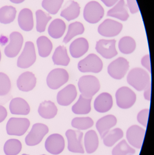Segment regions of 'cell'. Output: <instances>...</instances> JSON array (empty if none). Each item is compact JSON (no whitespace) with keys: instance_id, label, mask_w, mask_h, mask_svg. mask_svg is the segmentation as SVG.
I'll return each mask as SVG.
<instances>
[{"instance_id":"1","label":"cell","mask_w":154,"mask_h":155,"mask_svg":"<svg viewBox=\"0 0 154 155\" xmlns=\"http://www.w3.org/2000/svg\"><path fill=\"white\" fill-rule=\"evenodd\" d=\"M127 81L129 84L138 91L144 90L151 82L148 73L141 68L132 69L127 75Z\"/></svg>"},{"instance_id":"2","label":"cell","mask_w":154,"mask_h":155,"mask_svg":"<svg viewBox=\"0 0 154 155\" xmlns=\"http://www.w3.org/2000/svg\"><path fill=\"white\" fill-rule=\"evenodd\" d=\"M78 86L81 94L87 98H92L101 87L98 78L93 75H85L80 78Z\"/></svg>"},{"instance_id":"3","label":"cell","mask_w":154,"mask_h":155,"mask_svg":"<svg viewBox=\"0 0 154 155\" xmlns=\"http://www.w3.org/2000/svg\"><path fill=\"white\" fill-rule=\"evenodd\" d=\"M103 62L102 60L94 54H89L78 64L79 71L82 73H100L102 70Z\"/></svg>"},{"instance_id":"4","label":"cell","mask_w":154,"mask_h":155,"mask_svg":"<svg viewBox=\"0 0 154 155\" xmlns=\"http://www.w3.org/2000/svg\"><path fill=\"white\" fill-rule=\"evenodd\" d=\"M103 7L96 1H91L86 4L83 12L85 20L91 24L100 21L104 15Z\"/></svg>"},{"instance_id":"5","label":"cell","mask_w":154,"mask_h":155,"mask_svg":"<svg viewBox=\"0 0 154 155\" xmlns=\"http://www.w3.org/2000/svg\"><path fill=\"white\" fill-rule=\"evenodd\" d=\"M116 104L120 108L128 109L134 104L136 100L135 93L127 87H120L116 93Z\"/></svg>"},{"instance_id":"6","label":"cell","mask_w":154,"mask_h":155,"mask_svg":"<svg viewBox=\"0 0 154 155\" xmlns=\"http://www.w3.org/2000/svg\"><path fill=\"white\" fill-rule=\"evenodd\" d=\"M30 125V121L27 118L12 117L6 124V132L9 135L22 136L25 134Z\"/></svg>"},{"instance_id":"7","label":"cell","mask_w":154,"mask_h":155,"mask_svg":"<svg viewBox=\"0 0 154 155\" xmlns=\"http://www.w3.org/2000/svg\"><path fill=\"white\" fill-rule=\"evenodd\" d=\"M36 54L33 43L26 42L23 51L18 58L17 65L19 68L26 69L34 64L36 61Z\"/></svg>"},{"instance_id":"8","label":"cell","mask_w":154,"mask_h":155,"mask_svg":"<svg viewBox=\"0 0 154 155\" xmlns=\"http://www.w3.org/2000/svg\"><path fill=\"white\" fill-rule=\"evenodd\" d=\"M48 132L49 128L46 125L41 123L34 124L25 137V143L29 146L39 144Z\"/></svg>"},{"instance_id":"9","label":"cell","mask_w":154,"mask_h":155,"mask_svg":"<svg viewBox=\"0 0 154 155\" xmlns=\"http://www.w3.org/2000/svg\"><path fill=\"white\" fill-rule=\"evenodd\" d=\"M69 78V74L66 70L57 68L50 72L46 78V83L50 88L55 90L66 84Z\"/></svg>"},{"instance_id":"10","label":"cell","mask_w":154,"mask_h":155,"mask_svg":"<svg viewBox=\"0 0 154 155\" xmlns=\"http://www.w3.org/2000/svg\"><path fill=\"white\" fill-rule=\"evenodd\" d=\"M129 69V63L123 57H119L108 65L107 71L111 77L116 79L124 77Z\"/></svg>"},{"instance_id":"11","label":"cell","mask_w":154,"mask_h":155,"mask_svg":"<svg viewBox=\"0 0 154 155\" xmlns=\"http://www.w3.org/2000/svg\"><path fill=\"white\" fill-rule=\"evenodd\" d=\"M122 28L123 25L121 23L112 19H107L100 25L98 32L104 37H115L121 33Z\"/></svg>"},{"instance_id":"12","label":"cell","mask_w":154,"mask_h":155,"mask_svg":"<svg viewBox=\"0 0 154 155\" xmlns=\"http://www.w3.org/2000/svg\"><path fill=\"white\" fill-rule=\"evenodd\" d=\"M68 140V149L72 153H84V150L82 145L83 133L78 130L69 129L65 133Z\"/></svg>"},{"instance_id":"13","label":"cell","mask_w":154,"mask_h":155,"mask_svg":"<svg viewBox=\"0 0 154 155\" xmlns=\"http://www.w3.org/2000/svg\"><path fill=\"white\" fill-rule=\"evenodd\" d=\"M10 40L9 44L5 48V54L9 58H14L18 55L22 49L23 37L20 33L15 31L10 34Z\"/></svg>"},{"instance_id":"14","label":"cell","mask_w":154,"mask_h":155,"mask_svg":"<svg viewBox=\"0 0 154 155\" xmlns=\"http://www.w3.org/2000/svg\"><path fill=\"white\" fill-rule=\"evenodd\" d=\"M115 40H102L97 41L95 45L96 51L103 58L111 59L118 54L116 47Z\"/></svg>"},{"instance_id":"15","label":"cell","mask_w":154,"mask_h":155,"mask_svg":"<svg viewBox=\"0 0 154 155\" xmlns=\"http://www.w3.org/2000/svg\"><path fill=\"white\" fill-rule=\"evenodd\" d=\"M45 147L47 152L52 154H60L65 148V140L59 134H52L45 140Z\"/></svg>"},{"instance_id":"16","label":"cell","mask_w":154,"mask_h":155,"mask_svg":"<svg viewBox=\"0 0 154 155\" xmlns=\"http://www.w3.org/2000/svg\"><path fill=\"white\" fill-rule=\"evenodd\" d=\"M145 134V130L139 126L133 125L127 130L126 138L131 145L140 149L142 146Z\"/></svg>"},{"instance_id":"17","label":"cell","mask_w":154,"mask_h":155,"mask_svg":"<svg viewBox=\"0 0 154 155\" xmlns=\"http://www.w3.org/2000/svg\"><path fill=\"white\" fill-rule=\"evenodd\" d=\"M77 95L75 86L70 84L58 92L57 95V103L60 105L67 106L75 100Z\"/></svg>"},{"instance_id":"18","label":"cell","mask_w":154,"mask_h":155,"mask_svg":"<svg viewBox=\"0 0 154 155\" xmlns=\"http://www.w3.org/2000/svg\"><path fill=\"white\" fill-rule=\"evenodd\" d=\"M112 95L106 92L102 93L95 100L94 107L97 112L105 113L111 110L113 106Z\"/></svg>"},{"instance_id":"19","label":"cell","mask_w":154,"mask_h":155,"mask_svg":"<svg viewBox=\"0 0 154 155\" xmlns=\"http://www.w3.org/2000/svg\"><path fill=\"white\" fill-rule=\"evenodd\" d=\"M36 78L31 72L27 71L22 74L17 80V86L19 90L23 92H29L35 86Z\"/></svg>"},{"instance_id":"20","label":"cell","mask_w":154,"mask_h":155,"mask_svg":"<svg viewBox=\"0 0 154 155\" xmlns=\"http://www.w3.org/2000/svg\"><path fill=\"white\" fill-rule=\"evenodd\" d=\"M88 41L84 38H77L71 43L70 46V54L72 57L79 58L84 55L89 50Z\"/></svg>"},{"instance_id":"21","label":"cell","mask_w":154,"mask_h":155,"mask_svg":"<svg viewBox=\"0 0 154 155\" xmlns=\"http://www.w3.org/2000/svg\"><path fill=\"white\" fill-rule=\"evenodd\" d=\"M116 123L117 119L113 115H108L99 119L96 122V127L101 138H102Z\"/></svg>"},{"instance_id":"22","label":"cell","mask_w":154,"mask_h":155,"mask_svg":"<svg viewBox=\"0 0 154 155\" xmlns=\"http://www.w3.org/2000/svg\"><path fill=\"white\" fill-rule=\"evenodd\" d=\"M18 22L22 30L25 31H32L34 27L33 16L32 11L28 8L22 9L18 15Z\"/></svg>"},{"instance_id":"23","label":"cell","mask_w":154,"mask_h":155,"mask_svg":"<svg viewBox=\"0 0 154 155\" xmlns=\"http://www.w3.org/2000/svg\"><path fill=\"white\" fill-rule=\"evenodd\" d=\"M11 114L26 115L30 113V107L26 101L21 97H16L11 100L9 105Z\"/></svg>"},{"instance_id":"24","label":"cell","mask_w":154,"mask_h":155,"mask_svg":"<svg viewBox=\"0 0 154 155\" xmlns=\"http://www.w3.org/2000/svg\"><path fill=\"white\" fill-rule=\"evenodd\" d=\"M107 15L125 21L128 20L129 15L124 0H120L115 5L108 11Z\"/></svg>"},{"instance_id":"25","label":"cell","mask_w":154,"mask_h":155,"mask_svg":"<svg viewBox=\"0 0 154 155\" xmlns=\"http://www.w3.org/2000/svg\"><path fill=\"white\" fill-rule=\"evenodd\" d=\"M81 7L77 2L69 1L61 13V16L67 21H72L77 18L80 15Z\"/></svg>"},{"instance_id":"26","label":"cell","mask_w":154,"mask_h":155,"mask_svg":"<svg viewBox=\"0 0 154 155\" xmlns=\"http://www.w3.org/2000/svg\"><path fill=\"white\" fill-rule=\"evenodd\" d=\"M57 107L53 102L45 101L40 104L38 112L39 115L45 119H52L57 114Z\"/></svg>"},{"instance_id":"27","label":"cell","mask_w":154,"mask_h":155,"mask_svg":"<svg viewBox=\"0 0 154 155\" xmlns=\"http://www.w3.org/2000/svg\"><path fill=\"white\" fill-rule=\"evenodd\" d=\"M92 98H87L80 95L79 99L72 107V111L75 114H87L91 111Z\"/></svg>"},{"instance_id":"28","label":"cell","mask_w":154,"mask_h":155,"mask_svg":"<svg viewBox=\"0 0 154 155\" xmlns=\"http://www.w3.org/2000/svg\"><path fill=\"white\" fill-rule=\"evenodd\" d=\"M66 29V25L62 19L54 20L48 27L49 35L54 39H59L63 35Z\"/></svg>"},{"instance_id":"29","label":"cell","mask_w":154,"mask_h":155,"mask_svg":"<svg viewBox=\"0 0 154 155\" xmlns=\"http://www.w3.org/2000/svg\"><path fill=\"white\" fill-rule=\"evenodd\" d=\"M52 59L55 65L66 66L70 63V59L67 50L64 46L60 45L56 48Z\"/></svg>"},{"instance_id":"30","label":"cell","mask_w":154,"mask_h":155,"mask_svg":"<svg viewBox=\"0 0 154 155\" xmlns=\"http://www.w3.org/2000/svg\"><path fill=\"white\" fill-rule=\"evenodd\" d=\"M84 143L87 153H92L97 150L99 146V139L95 131L90 130L85 134Z\"/></svg>"},{"instance_id":"31","label":"cell","mask_w":154,"mask_h":155,"mask_svg":"<svg viewBox=\"0 0 154 155\" xmlns=\"http://www.w3.org/2000/svg\"><path fill=\"white\" fill-rule=\"evenodd\" d=\"M36 44L39 55L44 58L48 57L52 50L53 45L51 41L46 36H42L37 39Z\"/></svg>"},{"instance_id":"32","label":"cell","mask_w":154,"mask_h":155,"mask_svg":"<svg viewBox=\"0 0 154 155\" xmlns=\"http://www.w3.org/2000/svg\"><path fill=\"white\" fill-rule=\"evenodd\" d=\"M84 31V26L82 23L76 21L70 24L68 26L67 34L63 42L65 44L68 43L75 36L82 34Z\"/></svg>"},{"instance_id":"33","label":"cell","mask_w":154,"mask_h":155,"mask_svg":"<svg viewBox=\"0 0 154 155\" xmlns=\"http://www.w3.org/2000/svg\"><path fill=\"white\" fill-rule=\"evenodd\" d=\"M16 9L13 6H3L0 8V23L8 24L13 21L16 14Z\"/></svg>"},{"instance_id":"34","label":"cell","mask_w":154,"mask_h":155,"mask_svg":"<svg viewBox=\"0 0 154 155\" xmlns=\"http://www.w3.org/2000/svg\"><path fill=\"white\" fill-rule=\"evenodd\" d=\"M123 136V132L122 129L116 128L109 131L102 139L104 144L108 147L113 146L117 141L122 139Z\"/></svg>"},{"instance_id":"35","label":"cell","mask_w":154,"mask_h":155,"mask_svg":"<svg viewBox=\"0 0 154 155\" xmlns=\"http://www.w3.org/2000/svg\"><path fill=\"white\" fill-rule=\"evenodd\" d=\"M118 48L121 52L124 54H130L134 51L136 48V43L133 38L130 36H125L120 40Z\"/></svg>"},{"instance_id":"36","label":"cell","mask_w":154,"mask_h":155,"mask_svg":"<svg viewBox=\"0 0 154 155\" xmlns=\"http://www.w3.org/2000/svg\"><path fill=\"white\" fill-rule=\"evenodd\" d=\"M36 19V31L38 32H43L45 31L48 22L52 19L49 14L41 10L35 12Z\"/></svg>"},{"instance_id":"37","label":"cell","mask_w":154,"mask_h":155,"mask_svg":"<svg viewBox=\"0 0 154 155\" xmlns=\"http://www.w3.org/2000/svg\"><path fill=\"white\" fill-rule=\"evenodd\" d=\"M22 149V143L16 139H9L4 146V151L6 155H17Z\"/></svg>"},{"instance_id":"38","label":"cell","mask_w":154,"mask_h":155,"mask_svg":"<svg viewBox=\"0 0 154 155\" xmlns=\"http://www.w3.org/2000/svg\"><path fill=\"white\" fill-rule=\"evenodd\" d=\"M94 122L90 117H77L72 119V126L78 130H84L93 126Z\"/></svg>"},{"instance_id":"39","label":"cell","mask_w":154,"mask_h":155,"mask_svg":"<svg viewBox=\"0 0 154 155\" xmlns=\"http://www.w3.org/2000/svg\"><path fill=\"white\" fill-rule=\"evenodd\" d=\"M63 2L64 0H43L42 5L49 13L55 15L61 9Z\"/></svg>"},{"instance_id":"40","label":"cell","mask_w":154,"mask_h":155,"mask_svg":"<svg viewBox=\"0 0 154 155\" xmlns=\"http://www.w3.org/2000/svg\"><path fill=\"white\" fill-rule=\"evenodd\" d=\"M135 150L131 147L125 140L119 143L113 149L112 155H126L135 153Z\"/></svg>"},{"instance_id":"41","label":"cell","mask_w":154,"mask_h":155,"mask_svg":"<svg viewBox=\"0 0 154 155\" xmlns=\"http://www.w3.org/2000/svg\"><path fill=\"white\" fill-rule=\"evenodd\" d=\"M11 82L9 77L5 74L0 72V96H5L10 92Z\"/></svg>"},{"instance_id":"42","label":"cell","mask_w":154,"mask_h":155,"mask_svg":"<svg viewBox=\"0 0 154 155\" xmlns=\"http://www.w3.org/2000/svg\"><path fill=\"white\" fill-rule=\"evenodd\" d=\"M149 112V109H145L140 111L137 115V121L141 124L146 127H147Z\"/></svg>"},{"instance_id":"43","label":"cell","mask_w":154,"mask_h":155,"mask_svg":"<svg viewBox=\"0 0 154 155\" xmlns=\"http://www.w3.org/2000/svg\"><path fill=\"white\" fill-rule=\"evenodd\" d=\"M127 6L132 14H135L139 11V6L136 0H126Z\"/></svg>"},{"instance_id":"44","label":"cell","mask_w":154,"mask_h":155,"mask_svg":"<svg viewBox=\"0 0 154 155\" xmlns=\"http://www.w3.org/2000/svg\"><path fill=\"white\" fill-rule=\"evenodd\" d=\"M141 64L144 67L147 69L149 72L151 73V61H150V56L149 54H147L142 58Z\"/></svg>"},{"instance_id":"45","label":"cell","mask_w":154,"mask_h":155,"mask_svg":"<svg viewBox=\"0 0 154 155\" xmlns=\"http://www.w3.org/2000/svg\"><path fill=\"white\" fill-rule=\"evenodd\" d=\"M151 82L149 83L148 85L146 87V88L144 89V97L146 100L150 101L151 97Z\"/></svg>"},{"instance_id":"46","label":"cell","mask_w":154,"mask_h":155,"mask_svg":"<svg viewBox=\"0 0 154 155\" xmlns=\"http://www.w3.org/2000/svg\"><path fill=\"white\" fill-rule=\"evenodd\" d=\"M7 116L6 109L2 106L0 105V123L6 118Z\"/></svg>"},{"instance_id":"47","label":"cell","mask_w":154,"mask_h":155,"mask_svg":"<svg viewBox=\"0 0 154 155\" xmlns=\"http://www.w3.org/2000/svg\"><path fill=\"white\" fill-rule=\"evenodd\" d=\"M119 0H101L107 7H112L118 2Z\"/></svg>"},{"instance_id":"48","label":"cell","mask_w":154,"mask_h":155,"mask_svg":"<svg viewBox=\"0 0 154 155\" xmlns=\"http://www.w3.org/2000/svg\"><path fill=\"white\" fill-rule=\"evenodd\" d=\"M10 1L13 3L20 4L23 2L25 0H10Z\"/></svg>"},{"instance_id":"49","label":"cell","mask_w":154,"mask_h":155,"mask_svg":"<svg viewBox=\"0 0 154 155\" xmlns=\"http://www.w3.org/2000/svg\"><path fill=\"white\" fill-rule=\"evenodd\" d=\"M1 58H2V54H1V51H0V61H1Z\"/></svg>"},{"instance_id":"50","label":"cell","mask_w":154,"mask_h":155,"mask_svg":"<svg viewBox=\"0 0 154 155\" xmlns=\"http://www.w3.org/2000/svg\"><path fill=\"white\" fill-rule=\"evenodd\" d=\"M22 155H29L26 154H23Z\"/></svg>"},{"instance_id":"51","label":"cell","mask_w":154,"mask_h":155,"mask_svg":"<svg viewBox=\"0 0 154 155\" xmlns=\"http://www.w3.org/2000/svg\"><path fill=\"white\" fill-rule=\"evenodd\" d=\"M46 155L43 154V155Z\"/></svg>"}]
</instances>
